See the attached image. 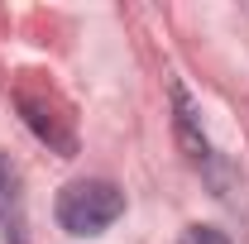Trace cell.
<instances>
[{"label": "cell", "mask_w": 249, "mask_h": 244, "mask_svg": "<svg viewBox=\"0 0 249 244\" xmlns=\"http://www.w3.org/2000/svg\"><path fill=\"white\" fill-rule=\"evenodd\" d=\"M124 215V192L106 177H87V182H67L58 192V225L77 240H91L106 225H115Z\"/></svg>", "instance_id": "obj_1"}, {"label": "cell", "mask_w": 249, "mask_h": 244, "mask_svg": "<svg viewBox=\"0 0 249 244\" xmlns=\"http://www.w3.org/2000/svg\"><path fill=\"white\" fill-rule=\"evenodd\" d=\"M173 124H178V144H182L187 163L201 168V173H216V149H211V139L201 129V115H196V105H192L182 82H173Z\"/></svg>", "instance_id": "obj_3"}, {"label": "cell", "mask_w": 249, "mask_h": 244, "mask_svg": "<svg viewBox=\"0 0 249 244\" xmlns=\"http://www.w3.org/2000/svg\"><path fill=\"white\" fill-rule=\"evenodd\" d=\"M0 235L5 244H29V215H24V187L10 153H0Z\"/></svg>", "instance_id": "obj_4"}, {"label": "cell", "mask_w": 249, "mask_h": 244, "mask_svg": "<svg viewBox=\"0 0 249 244\" xmlns=\"http://www.w3.org/2000/svg\"><path fill=\"white\" fill-rule=\"evenodd\" d=\"M15 105H19L24 124H29L48 149H58L62 158L77 153V120H72L67 101H62L53 87H38V91H34V82H19V87H15Z\"/></svg>", "instance_id": "obj_2"}, {"label": "cell", "mask_w": 249, "mask_h": 244, "mask_svg": "<svg viewBox=\"0 0 249 244\" xmlns=\"http://www.w3.org/2000/svg\"><path fill=\"white\" fill-rule=\"evenodd\" d=\"M178 244H230V235H225V230H216V225H192Z\"/></svg>", "instance_id": "obj_5"}]
</instances>
